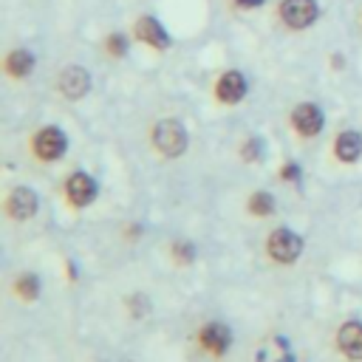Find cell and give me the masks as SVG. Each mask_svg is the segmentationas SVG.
Returning <instances> with one entry per match:
<instances>
[{
  "label": "cell",
  "instance_id": "cell-4",
  "mask_svg": "<svg viewBox=\"0 0 362 362\" xmlns=\"http://www.w3.org/2000/svg\"><path fill=\"white\" fill-rule=\"evenodd\" d=\"M65 136H62V130L59 127H42V130H37V136H34V153L42 158V161H54V158H59L62 153H65Z\"/></svg>",
  "mask_w": 362,
  "mask_h": 362
},
{
  "label": "cell",
  "instance_id": "cell-16",
  "mask_svg": "<svg viewBox=\"0 0 362 362\" xmlns=\"http://www.w3.org/2000/svg\"><path fill=\"white\" fill-rule=\"evenodd\" d=\"M249 212H255V215H272L274 212V198L269 192H255L249 198Z\"/></svg>",
  "mask_w": 362,
  "mask_h": 362
},
{
  "label": "cell",
  "instance_id": "cell-21",
  "mask_svg": "<svg viewBox=\"0 0 362 362\" xmlns=\"http://www.w3.org/2000/svg\"><path fill=\"white\" fill-rule=\"evenodd\" d=\"M238 6H243V8H255V6H260V0H235Z\"/></svg>",
  "mask_w": 362,
  "mask_h": 362
},
{
  "label": "cell",
  "instance_id": "cell-1",
  "mask_svg": "<svg viewBox=\"0 0 362 362\" xmlns=\"http://www.w3.org/2000/svg\"><path fill=\"white\" fill-rule=\"evenodd\" d=\"M153 144L161 156L167 158H175L187 150V130L181 122L175 119H161L156 127H153Z\"/></svg>",
  "mask_w": 362,
  "mask_h": 362
},
{
  "label": "cell",
  "instance_id": "cell-17",
  "mask_svg": "<svg viewBox=\"0 0 362 362\" xmlns=\"http://www.w3.org/2000/svg\"><path fill=\"white\" fill-rule=\"evenodd\" d=\"M173 255L178 263H189L195 257V249H192V243H173Z\"/></svg>",
  "mask_w": 362,
  "mask_h": 362
},
{
  "label": "cell",
  "instance_id": "cell-15",
  "mask_svg": "<svg viewBox=\"0 0 362 362\" xmlns=\"http://www.w3.org/2000/svg\"><path fill=\"white\" fill-rule=\"evenodd\" d=\"M17 294L20 297H25V300H34L37 294H40V280H37V274H31V272H25L23 277H17Z\"/></svg>",
  "mask_w": 362,
  "mask_h": 362
},
{
  "label": "cell",
  "instance_id": "cell-13",
  "mask_svg": "<svg viewBox=\"0 0 362 362\" xmlns=\"http://www.w3.org/2000/svg\"><path fill=\"white\" fill-rule=\"evenodd\" d=\"M334 153H337V158L339 161H356L359 158V153H362V136L359 133H354V130H345V133H339L337 136V141H334Z\"/></svg>",
  "mask_w": 362,
  "mask_h": 362
},
{
  "label": "cell",
  "instance_id": "cell-2",
  "mask_svg": "<svg viewBox=\"0 0 362 362\" xmlns=\"http://www.w3.org/2000/svg\"><path fill=\"white\" fill-rule=\"evenodd\" d=\"M266 249H269V255H272L274 260H280V263H294V260L300 257V252H303V238L294 235L291 229H277V232L269 235Z\"/></svg>",
  "mask_w": 362,
  "mask_h": 362
},
{
  "label": "cell",
  "instance_id": "cell-14",
  "mask_svg": "<svg viewBox=\"0 0 362 362\" xmlns=\"http://www.w3.org/2000/svg\"><path fill=\"white\" fill-rule=\"evenodd\" d=\"M31 68H34V57H31L28 51H23V48H17V51H11V54L6 57V71H8L11 76H28Z\"/></svg>",
  "mask_w": 362,
  "mask_h": 362
},
{
  "label": "cell",
  "instance_id": "cell-12",
  "mask_svg": "<svg viewBox=\"0 0 362 362\" xmlns=\"http://www.w3.org/2000/svg\"><path fill=\"white\" fill-rule=\"evenodd\" d=\"M339 348L351 356V359H362V322H345L337 334Z\"/></svg>",
  "mask_w": 362,
  "mask_h": 362
},
{
  "label": "cell",
  "instance_id": "cell-20",
  "mask_svg": "<svg viewBox=\"0 0 362 362\" xmlns=\"http://www.w3.org/2000/svg\"><path fill=\"white\" fill-rule=\"evenodd\" d=\"M297 175H300V170H297L294 164H286V167H283V178H297Z\"/></svg>",
  "mask_w": 362,
  "mask_h": 362
},
{
  "label": "cell",
  "instance_id": "cell-19",
  "mask_svg": "<svg viewBox=\"0 0 362 362\" xmlns=\"http://www.w3.org/2000/svg\"><path fill=\"white\" fill-rule=\"evenodd\" d=\"M257 153H260V144H257V139H252V141L243 147V156H246L249 161H255V158H257Z\"/></svg>",
  "mask_w": 362,
  "mask_h": 362
},
{
  "label": "cell",
  "instance_id": "cell-18",
  "mask_svg": "<svg viewBox=\"0 0 362 362\" xmlns=\"http://www.w3.org/2000/svg\"><path fill=\"white\" fill-rule=\"evenodd\" d=\"M107 51H110L113 57H122V54H124V37H122V34L107 37Z\"/></svg>",
  "mask_w": 362,
  "mask_h": 362
},
{
  "label": "cell",
  "instance_id": "cell-6",
  "mask_svg": "<svg viewBox=\"0 0 362 362\" xmlns=\"http://www.w3.org/2000/svg\"><path fill=\"white\" fill-rule=\"evenodd\" d=\"M88 88H90V76H88L85 68L71 65V68H65V71L59 74V90H62V96H68V99H82V96L88 93Z\"/></svg>",
  "mask_w": 362,
  "mask_h": 362
},
{
  "label": "cell",
  "instance_id": "cell-5",
  "mask_svg": "<svg viewBox=\"0 0 362 362\" xmlns=\"http://www.w3.org/2000/svg\"><path fill=\"white\" fill-rule=\"evenodd\" d=\"M65 195L74 206H88L93 198H96V181L85 173H74L68 181H65Z\"/></svg>",
  "mask_w": 362,
  "mask_h": 362
},
{
  "label": "cell",
  "instance_id": "cell-11",
  "mask_svg": "<svg viewBox=\"0 0 362 362\" xmlns=\"http://www.w3.org/2000/svg\"><path fill=\"white\" fill-rule=\"evenodd\" d=\"M136 37H139V40H144L147 45L158 48V51L170 45V37H167L164 25H161L158 20H153V17H141V20L136 23Z\"/></svg>",
  "mask_w": 362,
  "mask_h": 362
},
{
  "label": "cell",
  "instance_id": "cell-10",
  "mask_svg": "<svg viewBox=\"0 0 362 362\" xmlns=\"http://www.w3.org/2000/svg\"><path fill=\"white\" fill-rule=\"evenodd\" d=\"M229 342H232V334H229V328H226L223 322H209V325L201 328V345H204L206 351H212L215 356L226 354Z\"/></svg>",
  "mask_w": 362,
  "mask_h": 362
},
{
  "label": "cell",
  "instance_id": "cell-8",
  "mask_svg": "<svg viewBox=\"0 0 362 362\" xmlns=\"http://www.w3.org/2000/svg\"><path fill=\"white\" fill-rule=\"evenodd\" d=\"M243 93H246V79H243V74H238V71H226V74L218 79V85H215V96H218L221 102H226V105L240 102Z\"/></svg>",
  "mask_w": 362,
  "mask_h": 362
},
{
  "label": "cell",
  "instance_id": "cell-3",
  "mask_svg": "<svg viewBox=\"0 0 362 362\" xmlns=\"http://www.w3.org/2000/svg\"><path fill=\"white\" fill-rule=\"evenodd\" d=\"M280 17L288 28H305L317 20V3L314 0H283Z\"/></svg>",
  "mask_w": 362,
  "mask_h": 362
},
{
  "label": "cell",
  "instance_id": "cell-7",
  "mask_svg": "<svg viewBox=\"0 0 362 362\" xmlns=\"http://www.w3.org/2000/svg\"><path fill=\"white\" fill-rule=\"evenodd\" d=\"M6 209H8L11 218H17V221H28V218L37 212V195H34V189H28V187H17V189L8 195Z\"/></svg>",
  "mask_w": 362,
  "mask_h": 362
},
{
  "label": "cell",
  "instance_id": "cell-9",
  "mask_svg": "<svg viewBox=\"0 0 362 362\" xmlns=\"http://www.w3.org/2000/svg\"><path fill=\"white\" fill-rule=\"evenodd\" d=\"M291 124L297 127V133L303 136H317L322 130V110L317 105H300L291 113Z\"/></svg>",
  "mask_w": 362,
  "mask_h": 362
}]
</instances>
